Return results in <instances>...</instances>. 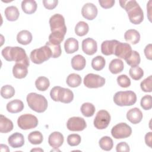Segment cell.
I'll return each mask as SVG.
<instances>
[{"label": "cell", "instance_id": "cell-13", "mask_svg": "<svg viewBox=\"0 0 152 152\" xmlns=\"http://www.w3.org/2000/svg\"><path fill=\"white\" fill-rule=\"evenodd\" d=\"M131 52L132 48L129 44L119 42L115 47L114 55L119 58L125 59L130 55Z\"/></svg>", "mask_w": 152, "mask_h": 152}, {"label": "cell", "instance_id": "cell-23", "mask_svg": "<svg viewBox=\"0 0 152 152\" xmlns=\"http://www.w3.org/2000/svg\"><path fill=\"white\" fill-rule=\"evenodd\" d=\"M64 48L66 53H73L78 50V42L73 37L67 39L64 43Z\"/></svg>", "mask_w": 152, "mask_h": 152}, {"label": "cell", "instance_id": "cell-15", "mask_svg": "<svg viewBox=\"0 0 152 152\" xmlns=\"http://www.w3.org/2000/svg\"><path fill=\"white\" fill-rule=\"evenodd\" d=\"M82 50L88 55H94L97 50V45L96 40L92 38H86L82 42Z\"/></svg>", "mask_w": 152, "mask_h": 152}, {"label": "cell", "instance_id": "cell-28", "mask_svg": "<svg viewBox=\"0 0 152 152\" xmlns=\"http://www.w3.org/2000/svg\"><path fill=\"white\" fill-rule=\"evenodd\" d=\"M124 68V62L120 59H114L112 60L109 65V71L113 74H117L122 72Z\"/></svg>", "mask_w": 152, "mask_h": 152}, {"label": "cell", "instance_id": "cell-45", "mask_svg": "<svg viewBox=\"0 0 152 152\" xmlns=\"http://www.w3.org/2000/svg\"><path fill=\"white\" fill-rule=\"evenodd\" d=\"M81 137L77 134H70L67 137V142L71 146H76L81 142Z\"/></svg>", "mask_w": 152, "mask_h": 152}, {"label": "cell", "instance_id": "cell-24", "mask_svg": "<svg viewBox=\"0 0 152 152\" xmlns=\"http://www.w3.org/2000/svg\"><path fill=\"white\" fill-rule=\"evenodd\" d=\"M86 64V61L84 57L81 55L74 56L71 59L72 68L77 71H81L84 68Z\"/></svg>", "mask_w": 152, "mask_h": 152}, {"label": "cell", "instance_id": "cell-35", "mask_svg": "<svg viewBox=\"0 0 152 152\" xmlns=\"http://www.w3.org/2000/svg\"><path fill=\"white\" fill-rule=\"evenodd\" d=\"M81 112L82 114L86 117L92 116L96 110L94 106L91 103H84L81 106Z\"/></svg>", "mask_w": 152, "mask_h": 152}, {"label": "cell", "instance_id": "cell-27", "mask_svg": "<svg viewBox=\"0 0 152 152\" xmlns=\"http://www.w3.org/2000/svg\"><path fill=\"white\" fill-rule=\"evenodd\" d=\"M0 118V132L1 133H7L13 129L12 122L3 115H1Z\"/></svg>", "mask_w": 152, "mask_h": 152}, {"label": "cell", "instance_id": "cell-25", "mask_svg": "<svg viewBox=\"0 0 152 152\" xmlns=\"http://www.w3.org/2000/svg\"><path fill=\"white\" fill-rule=\"evenodd\" d=\"M37 5L34 0H24L21 2V8L23 11L27 14L34 13L37 10Z\"/></svg>", "mask_w": 152, "mask_h": 152}, {"label": "cell", "instance_id": "cell-36", "mask_svg": "<svg viewBox=\"0 0 152 152\" xmlns=\"http://www.w3.org/2000/svg\"><path fill=\"white\" fill-rule=\"evenodd\" d=\"M99 144L102 150L105 151H110L113 146V142L110 137L104 136L100 139Z\"/></svg>", "mask_w": 152, "mask_h": 152}, {"label": "cell", "instance_id": "cell-40", "mask_svg": "<svg viewBox=\"0 0 152 152\" xmlns=\"http://www.w3.org/2000/svg\"><path fill=\"white\" fill-rule=\"evenodd\" d=\"M129 75L134 80H140L144 75V71L139 66L131 67L129 71Z\"/></svg>", "mask_w": 152, "mask_h": 152}, {"label": "cell", "instance_id": "cell-48", "mask_svg": "<svg viewBox=\"0 0 152 152\" xmlns=\"http://www.w3.org/2000/svg\"><path fill=\"white\" fill-rule=\"evenodd\" d=\"M117 152H129L130 151L129 145L125 142H121L118 143L116 147Z\"/></svg>", "mask_w": 152, "mask_h": 152}, {"label": "cell", "instance_id": "cell-51", "mask_svg": "<svg viewBox=\"0 0 152 152\" xmlns=\"http://www.w3.org/2000/svg\"><path fill=\"white\" fill-rule=\"evenodd\" d=\"M151 140H152V134H151V132H149L147 133L145 135V144L149 147H151Z\"/></svg>", "mask_w": 152, "mask_h": 152}, {"label": "cell", "instance_id": "cell-4", "mask_svg": "<svg viewBox=\"0 0 152 152\" xmlns=\"http://www.w3.org/2000/svg\"><path fill=\"white\" fill-rule=\"evenodd\" d=\"M113 102L119 106H132L137 102V96L132 91H118L113 96Z\"/></svg>", "mask_w": 152, "mask_h": 152}, {"label": "cell", "instance_id": "cell-30", "mask_svg": "<svg viewBox=\"0 0 152 152\" xmlns=\"http://www.w3.org/2000/svg\"><path fill=\"white\" fill-rule=\"evenodd\" d=\"M125 60L126 64L131 67L137 66L141 61L140 54L135 50H132L130 55Z\"/></svg>", "mask_w": 152, "mask_h": 152}, {"label": "cell", "instance_id": "cell-29", "mask_svg": "<svg viewBox=\"0 0 152 152\" xmlns=\"http://www.w3.org/2000/svg\"><path fill=\"white\" fill-rule=\"evenodd\" d=\"M5 15L7 19L10 21H16L20 15V12L18 8L15 6H10L5 8Z\"/></svg>", "mask_w": 152, "mask_h": 152}, {"label": "cell", "instance_id": "cell-10", "mask_svg": "<svg viewBox=\"0 0 152 152\" xmlns=\"http://www.w3.org/2000/svg\"><path fill=\"white\" fill-rule=\"evenodd\" d=\"M105 84L104 78L97 74L90 73L86 75L84 78V84L90 88L101 87Z\"/></svg>", "mask_w": 152, "mask_h": 152}, {"label": "cell", "instance_id": "cell-6", "mask_svg": "<svg viewBox=\"0 0 152 152\" xmlns=\"http://www.w3.org/2000/svg\"><path fill=\"white\" fill-rule=\"evenodd\" d=\"M17 124L20 128L27 130L36 128L38 125L37 118L31 114H24L19 116Z\"/></svg>", "mask_w": 152, "mask_h": 152}, {"label": "cell", "instance_id": "cell-20", "mask_svg": "<svg viewBox=\"0 0 152 152\" xmlns=\"http://www.w3.org/2000/svg\"><path fill=\"white\" fill-rule=\"evenodd\" d=\"M8 141L11 147L20 148L24 144V136L21 133L15 132L9 137Z\"/></svg>", "mask_w": 152, "mask_h": 152}, {"label": "cell", "instance_id": "cell-18", "mask_svg": "<svg viewBox=\"0 0 152 152\" xmlns=\"http://www.w3.org/2000/svg\"><path fill=\"white\" fill-rule=\"evenodd\" d=\"M119 43V41L116 40H105L103 42L101 45V52L106 56L114 54V51L116 45Z\"/></svg>", "mask_w": 152, "mask_h": 152}, {"label": "cell", "instance_id": "cell-34", "mask_svg": "<svg viewBox=\"0 0 152 152\" xmlns=\"http://www.w3.org/2000/svg\"><path fill=\"white\" fill-rule=\"evenodd\" d=\"M89 27L87 23L81 21H79L75 27V33L78 36H83L87 34Z\"/></svg>", "mask_w": 152, "mask_h": 152}, {"label": "cell", "instance_id": "cell-14", "mask_svg": "<svg viewBox=\"0 0 152 152\" xmlns=\"http://www.w3.org/2000/svg\"><path fill=\"white\" fill-rule=\"evenodd\" d=\"M97 8L92 3H86L82 7L81 14L84 18L88 20L94 19L97 15Z\"/></svg>", "mask_w": 152, "mask_h": 152}, {"label": "cell", "instance_id": "cell-9", "mask_svg": "<svg viewBox=\"0 0 152 152\" xmlns=\"http://www.w3.org/2000/svg\"><path fill=\"white\" fill-rule=\"evenodd\" d=\"M110 122V115L107 110H99L94 119V126L98 129L106 128Z\"/></svg>", "mask_w": 152, "mask_h": 152}, {"label": "cell", "instance_id": "cell-2", "mask_svg": "<svg viewBox=\"0 0 152 152\" xmlns=\"http://www.w3.org/2000/svg\"><path fill=\"white\" fill-rule=\"evenodd\" d=\"M26 100L30 108L37 113L44 112L47 109L48 105V101L41 94L36 93H30L27 96Z\"/></svg>", "mask_w": 152, "mask_h": 152}, {"label": "cell", "instance_id": "cell-38", "mask_svg": "<svg viewBox=\"0 0 152 152\" xmlns=\"http://www.w3.org/2000/svg\"><path fill=\"white\" fill-rule=\"evenodd\" d=\"M106 61L102 56H97L91 61V66L96 71H100L105 66Z\"/></svg>", "mask_w": 152, "mask_h": 152}, {"label": "cell", "instance_id": "cell-41", "mask_svg": "<svg viewBox=\"0 0 152 152\" xmlns=\"http://www.w3.org/2000/svg\"><path fill=\"white\" fill-rule=\"evenodd\" d=\"M45 45L48 46L52 52V58H56L60 56L61 55V48L60 45H53L49 42H47Z\"/></svg>", "mask_w": 152, "mask_h": 152}, {"label": "cell", "instance_id": "cell-39", "mask_svg": "<svg viewBox=\"0 0 152 152\" xmlns=\"http://www.w3.org/2000/svg\"><path fill=\"white\" fill-rule=\"evenodd\" d=\"M14 88L10 85H5L1 88V95L4 99H10L14 96Z\"/></svg>", "mask_w": 152, "mask_h": 152}, {"label": "cell", "instance_id": "cell-42", "mask_svg": "<svg viewBox=\"0 0 152 152\" xmlns=\"http://www.w3.org/2000/svg\"><path fill=\"white\" fill-rule=\"evenodd\" d=\"M141 106L144 110H150L152 107V97L151 95H145L141 100Z\"/></svg>", "mask_w": 152, "mask_h": 152}, {"label": "cell", "instance_id": "cell-17", "mask_svg": "<svg viewBox=\"0 0 152 152\" xmlns=\"http://www.w3.org/2000/svg\"><path fill=\"white\" fill-rule=\"evenodd\" d=\"M142 117L143 115L142 112L137 107L129 109L126 113L127 119L133 124L140 123L141 121Z\"/></svg>", "mask_w": 152, "mask_h": 152}, {"label": "cell", "instance_id": "cell-37", "mask_svg": "<svg viewBox=\"0 0 152 152\" xmlns=\"http://www.w3.org/2000/svg\"><path fill=\"white\" fill-rule=\"evenodd\" d=\"M28 140L32 144H40L42 142L43 137L42 134L38 131H35L30 132L28 135Z\"/></svg>", "mask_w": 152, "mask_h": 152}, {"label": "cell", "instance_id": "cell-50", "mask_svg": "<svg viewBox=\"0 0 152 152\" xmlns=\"http://www.w3.org/2000/svg\"><path fill=\"white\" fill-rule=\"evenodd\" d=\"M144 54L145 57L151 60L152 59V45L151 44L147 45L144 49Z\"/></svg>", "mask_w": 152, "mask_h": 152}, {"label": "cell", "instance_id": "cell-26", "mask_svg": "<svg viewBox=\"0 0 152 152\" xmlns=\"http://www.w3.org/2000/svg\"><path fill=\"white\" fill-rule=\"evenodd\" d=\"M17 40L21 45H28L32 40V34L28 30H21L17 35Z\"/></svg>", "mask_w": 152, "mask_h": 152}, {"label": "cell", "instance_id": "cell-11", "mask_svg": "<svg viewBox=\"0 0 152 152\" xmlns=\"http://www.w3.org/2000/svg\"><path fill=\"white\" fill-rule=\"evenodd\" d=\"M87 126L85 120L81 117L74 116L70 118L66 122L67 128L71 131H81Z\"/></svg>", "mask_w": 152, "mask_h": 152}, {"label": "cell", "instance_id": "cell-8", "mask_svg": "<svg viewBox=\"0 0 152 152\" xmlns=\"http://www.w3.org/2000/svg\"><path fill=\"white\" fill-rule=\"evenodd\" d=\"M49 24L51 31H59L65 34L66 32V27L65 23L64 17L59 14L53 15L49 19Z\"/></svg>", "mask_w": 152, "mask_h": 152}, {"label": "cell", "instance_id": "cell-16", "mask_svg": "<svg viewBox=\"0 0 152 152\" xmlns=\"http://www.w3.org/2000/svg\"><path fill=\"white\" fill-rule=\"evenodd\" d=\"M64 138L63 135L57 131L51 133L48 138V142L50 146L54 148H58L61 146L64 142Z\"/></svg>", "mask_w": 152, "mask_h": 152}, {"label": "cell", "instance_id": "cell-33", "mask_svg": "<svg viewBox=\"0 0 152 152\" xmlns=\"http://www.w3.org/2000/svg\"><path fill=\"white\" fill-rule=\"evenodd\" d=\"M35 86L38 90L43 91L49 88L50 86V82L48 78L42 76L38 77L36 79L35 81Z\"/></svg>", "mask_w": 152, "mask_h": 152}, {"label": "cell", "instance_id": "cell-47", "mask_svg": "<svg viewBox=\"0 0 152 152\" xmlns=\"http://www.w3.org/2000/svg\"><path fill=\"white\" fill-rule=\"evenodd\" d=\"M44 7L48 10H53L58 5V0H43L42 1Z\"/></svg>", "mask_w": 152, "mask_h": 152}, {"label": "cell", "instance_id": "cell-3", "mask_svg": "<svg viewBox=\"0 0 152 152\" xmlns=\"http://www.w3.org/2000/svg\"><path fill=\"white\" fill-rule=\"evenodd\" d=\"M50 96L53 101L64 103H69L74 99L73 92L70 89L60 86L53 87L50 90Z\"/></svg>", "mask_w": 152, "mask_h": 152}, {"label": "cell", "instance_id": "cell-32", "mask_svg": "<svg viewBox=\"0 0 152 152\" xmlns=\"http://www.w3.org/2000/svg\"><path fill=\"white\" fill-rule=\"evenodd\" d=\"M65 34L61 31H52L49 36V42L53 45H60L64 39Z\"/></svg>", "mask_w": 152, "mask_h": 152}, {"label": "cell", "instance_id": "cell-49", "mask_svg": "<svg viewBox=\"0 0 152 152\" xmlns=\"http://www.w3.org/2000/svg\"><path fill=\"white\" fill-rule=\"evenodd\" d=\"M99 2L102 8L107 9L112 8L114 5L115 1L114 0H99Z\"/></svg>", "mask_w": 152, "mask_h": 152}, {"label": "cell", "instance_id": "cell-46", "mask_svg": "<svg viewBox=\"0 0 152 152\" xmlns=\"http://www.w3.org/2000/svg\"><path fill=\"white\" fill-rule=\"evenodd\" d=\"M120 5L122 8H123L126 12L131 9L132 7H135V5H138V4L136 1L131 0V1H119Z\"/></svg>", "mask_w": 152, "mask_h": 152}, {"label": "cell", "instance_id": "cell-53", "mask_svg": "<svg viewBox=\"0 0 152 152\" xmlns=\"http://www.w3.org/2000/svg\"><path fill=\"white\" fill-rule=\"evenodd\" d=\"M43 151V150L42 149L40 148H34V149H32L31 150V151Z\"/></svg>", "mask_w": 152, "mask_h": 152}, {"label": "cell", "instance_id": "cell-21", "mask_svg": "<svg viewBox=\"0 0 152 152\" xmlns=\"http://www.w3.org/2000/svg\"><path fill=\"white\" fill-rule=\"evenodd\" d=\"M124 38L127 42L132 45H135L140 42V34L137 30L135 29H129L125 33Z\"/></svg>", "mask_w": 152, "mask_h": 152}, {"label": "cell", "instance_id": "cell-22", "mask_svg": "<svg viewBox=\"0 0 152 152\" xmlns=\"http://www.w3.org/2000/svg\"><path fill=\"white\" fill-rule=\"evenodd\" d=\"M24 109V104L22 101L18 99L13 100L7 104V110L11 113L20 112Z\"/></svg>", "mask_w": 152, "mask_h": 152}, {"label": "cell", "instance_id": "cell-7", "mask_svg": "<svg viewBox=\"0 0 152 152\" xmlns=\"http://www.w3.org/2000/svg\"><path fill=\"white\" fill-rule=\"evenodd\" d=\"M132 134V129L126 123L121 122L114 126L111 130L112 137L116 139L126 138Z\"/></svg>", "mask_w": 152, "mask_h": 152}, {"label": "cell", "instance_id": "cell-1", "mask_svg": "<svg viewBox=\"0 0 152 152\" xmlns=\"http://www.w3.org/2000/svg\"><path fill=\"white\" fill-rule=\"evenodd\" d=\"M2 55L8 61H15V63H23L29 66V59L24 49L21 47L7 46L2 50Z\"/></svg>", "mask_w": 152, "mask_h": 152}, {"label": "cell", "instance_id": "cell-5", "mask_svg": "<svg viewBox=\"0 0 152 152\" xmlns=\"http://www.w3.org/2000/svg\"><path fill=\"white\" fill-rule=\"evenodd\" d=\"M31 61L36 64H40L52 58L50 49L46 45L33 50L30 55Z\"/></svg>", "mask_w": 152, "mask_h": 152}, {"label": "cell", "instance_id": "cell-52", "mask_svg": "<svg viewBox=\"0 0 152 152\" xmlns=\"http://www.w3.org/2000/svg\"><path fill=\"white\" fill-rule=\"evenodd\" d=\"M0 147H1V149H4V151H10V149L8 148V146L7 145H4V144H1V146H0Z\"/></svg>", "mask_w": 152, "mask_h": 152}, {"label": "cell", "instance_id": "cell-31", "mask_svg": "<svg viewBox=\"0 0 152 152\" xmlns=\"http://www.w3.org/2000/svg\"><path fill=\"white\" fill-rule=\"evenodd\" d=\"M81 77L80 75L75 73L70 74L66 78V84L71 87H78L81 83Z\"/></svg>", "mask_w": 152, "mask_h": 152}, {"label": "cell", "instance_id": "cell-43", "mask_svg": "<svg viewBox=\"0 0 152 152\" xmlns=\"http://www.w3.org/2000/svg\"><path fill=\"white\" fill-rule=\"evenodd\" d=\"M151 81H152V77L150 75L145 79H144L142 81H141L140 84V87L141 90L144 92H151Z\"/></svg>", "mask_w": 152, "mask_h": 152}, {"label": "cell", "instance_id": "cell-12", "mask_svg": "<svg viewBox=\"0 0 152 152\" xmlns=\"http://www.w3.org/2000/svg\"><path fill=\"white\" fill-rule=\"evenodd\" d=\"M127 14L130 22L134 24H139L144 20V13L139 4L128 11Z\"/></svg>", "mask_w": 152, "mask_h": 152}, {"label": "cell", "instance_id": "cell-44", "mask_svg": "<svg viewBox=\"0 0 152 152\" xmlns=\"http://www.w3.org/2000/svg\"><path fill=\"white\" fill-rule=\"evenodd\" d=\"M117 83L119 86L123 88L128 87L131 85V80L125 74L121 75L117 77Z\"/></svg>", "mask_w": 152, "mask_h": 152}, {"label": "cell", "instance_id": "cell-19", "mask_svg": "<svg viewBox=\"0 0 152 152\" xmlns=\"http://www.w3.org/2000/svg\"><path fill=\"white\" fill-rule=\"evenodd\" d=\"M28 66L23 63H15L12 68V74L15 78L21 79L28 74Z\"/></svg>", "mask_w": 152, "mask_h": 152}]
</instances>
